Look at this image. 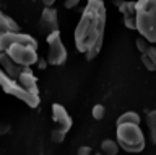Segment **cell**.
I'll list each match as a JSON object with an SVG mask.
<instances>
[{
	"mask_svg": "<svg viewBox=\"0 0 156 155\" xmlns=\"http://www.w3.org/2000/svg\"><path fill=\"white\" fill-rule=\"evenodd\" d=\"M16 82L23 87L24 90L31 91V93H34V95H39V91H37L39 90L37 88V77H34V74L29 69H23L21 74L18 75Z\"/></svg>",
	"mask_w": 156,
	"mask_h": 155,
	"instance_id": "11",
	"label": "cell"
},
{
	"mask_svg": "<svg viewBox=\"0 0 156 155\" xmlns=\"http://www.w3.org/2000/svg\"><path fill=\"white\" fill-rule=\"evenodd\" d=\"M39 31L44 33L46 36L49 33L58 31V17L54 7H46L42 10L41 18H39Z\"/></svg>",
	"mask_w": 156,
	"mask_h": 155,
	"instance_id": "8",
	"label": "cell"
},
{
	"mask_svg": "<svg viewBox=\"0 0 156 155\" xmlns=\"http://www.w3.org/2000/svg\"><path fill=\"white\" fill-rule=\"evenodd\" d=\"M76 155H93V149L90 145H81V147H78Z\"/></svg>",
	"mask_w": 156,
	"mask_h": 155,
	"instance_id": "21",
	"label": "cell"
},
{
	"mask_svg": "<svg viewBox=\"0 0 156 155\" xmlns=\"http://www.w3.org/2000/svg\"><path fill=\"white\" fill-rule=\"evenodd\" d=\"M91 114H93V118H94V119H102V118H104V114H106L104 105H99V103L94 105V106H93Z\"/></svg>",
	"mask_w": 156,
	"mask_h": 155,
	"instance_id": "17",
	"label": "cell"
},
{
	"mask_svg": "<svg viewBox=\"0 0 156 155\" xmlns=\"http://www.w3.org/2000/svg\"><path fill=\"white\" fill-rule=\"evenodd\" d=\"M145 54L148 56L150 59H151V62H153V64L156 65V46H153V44H151V46L148 47V51L145 52Z\"/></svg>",
	"mask_w": 156,
	"mask_h": 155,
	"instance_id": "20",
	"label": "cell"
},
{
	"mask_svg": "<svg viewBox=\"0 0 156 155\" xmlns=\"http://www.w3.org/2000/svg\"><path fill=\"white\" fill-rule=\"evenodd\" d=\"M141 64H143V67H145L148 72H154V70H156V65L151 62V59H150L146 54H141Z\"/></svg>",
	"mask_w": 156,
	"mask_h": 155,
	"instance_id": "19",
	"label": "cell"
},
{
	"mask_svg": "<svg viewBox=\"0 0 156 155\" xmlns=\"http://www.w3.org/2000/svg\"><path fill=\"white\" fill-rule=\"evenodd\" d=\"M107 12L102 0H86L78 25L73 33V41L78 52L86 56L88 61L99 54L104 41Z\"/></svg>",
	"mask_w": 156,
	"mask_h": 155,
	"instance_id": "1",
	"label": "cell"
},
{
	"mask_svg": "<svg viewBox=\"0 0 156 155\" xmlns=\"http://www.w3.org/2000/svg\"><path fill=\"white\" fill-rule=\"evenodd\" d=\"M101 152L102 155H117L119 152V144L112 139H106L101 142Z\"/></svg>",
	"mask_w": 156,
	"mask_h": 155,
	"instance_id": "14",
	"label": "cell"
},
{
	"mask_svg": "<svg viewBox=\"0 0 156 155\" xmlns=\"http://www.w3.org/2000/svg\"><path fill=\"white\" fill-rule=\"evenodd\" d=\"M146 126L150 129V134H151V140L156 144V109L150 111L146 114Z\"/></svg>",
	"mask_w": 156,
	"mask_h": 155,
	"instance_id": "15",
	"label": "cell"
},
{
	"mask_svg": "<svg viewBox=\"0 0 156 155\" xmlns=\"http://www.w3.org/2000/svg\"><path fill=\"white\" fill-rule=\"evenodd\" d=\"M81 0H63V5H65V8H68V10H72V8H75L80 5Z\"/></svg>",
	"mask_w": 156,
	"mask_h": 155,
	"instance_id": "22",
	"label": "cell"
},
{
	"mask_svg": "<svg viewBox=\"0 0 156 155\" xmlns=\"http://www.w3.org/2000/svg\"><path fill=\"white\" fill-rule=\"evenodd\" d=\"M12 31H20V26L16 25V21L13 18H10L3 12H0V36L5 35V33H12Z\"/></svg>",
	"mask_w": 156,
	"mask_h": 155,
	"instance_id": "12",
	"label": "cell"
},
{
	"mask_svg": "<svg viewBox=\"0 0 156 155\" xmlns=\"http://www.w3.org/2000/svg\"><path fill=\"white\" fill-rule=\"evenodd\" d=\"M65 135H67V132H65V131H62V129H58V127L52 129V132H51L52 142H55V144H60V142H63V139H65Z\"/></svg>",
	"mask_w": 156,
	"mask_h": 155,
	"instance_id": "16",
	"label": "cell"
},
{
	"mask_svg": "<svg viewBox=\"0 0 156 155\" xmlns=\"http://www.w3.org/2000/svg\"><path fill=\"white\" fill-rule=\"evenodd\" d=\"M93 155H102V153H93Z\"/></svg>",
	"mask_w": 156,
	"mask_h": 155,
	"instance_id": "26",
	"label": "cell"
},
{
	"mask_svg": "<svg viewBox=\"0 0 156 155\" xmlns=\"http://www.w3.org/2000/svg\"><path fill=\"white\" fill-rule=\"evenodd\" d=\"M114 5L124 17V23L129 30H135V2L129 0H114Z\"/></svg>",
	"mask_w": 156,
	"mask_h": 155,
	"instance_id": "10",
	"label": "cell"
},
{
	"mask_svg": "<svg viewBox=\"0 0 156 155\" xmlns=\"http://www.w3.org/2000/svg\"><path fill=\"white\" fill-rule=\"evenodd\" d=\"M135 30L150 44H156V0L135 2Z\"/></svg>",
	"mask_w": 156,
	"mask_h": 155,
	"instance_id": "2",
	"label": "cell"
},
{
	"mask_svg": "<svg viewBox=\"0 0 156 155\" xmlns=\"http://www.w3.org/2000/svg\"><path fill=\"white\" fill-rule=\"evenodd\" d=\"M141 123V116L136 111H125L119 116L115 124H140Z\"/></svg>",
	"mask_w": 156,
	"mask_h": 155,
	"instance_id": "13",
	"label": "cell"
},
{
	"mask_svg": "<svg viewBox=\"0 0 156 155\" xmlns=\"http://www.w3.org/2000/svg\"><path fill=\"white\" fill-rule=\"evenodd\" d=\"M12 44H26V46H31V47H36L37 49V41L31 35H24L21 31L5 33V35L0 36V49L2 51H5Z\"/></svg>",
	"mask_w": 156,
	"mask_h": 155,
	"instance_id": "7",
	"label": "cell"
},
{
	"mask_svg": "<svg viewBox=\"0 0 156 155\" xmlns=\"http://www.w3.org/2000/svg\"><path fill=\"white\" fill-rule=\"evenodd\" d=\"M135 46H136V49H138V51L141 52V54H145V52L148 51V47H150L151 44H150V42L145 39V38H141V36H140V38H136Z\"/></svg>",
	"mask_w": 156,
	"mask_h": 155,
	"instance_id": "18",
	"label": "cell"
},
{
	"mask_svg": "<svg viewBox=\"0 0 156 155\" xmlns=\"http://www.w3.org/2000/svg\"><path fill=\"white\" fill-rule=\"evenodd\" d=\"M0 88H2L5 93L12 95V96H15L16 100L23 101V103H26L29 108H37L39 103H41L39 95H34V93H31V91L24 90L16 80L12 79V77H8L2 69H0Z\"/></svg>",
	"mask_w": 156,
	"mask_h": 155,
	"instance_id": "4",
	"label": "cell"
},
{
	"mask_svg": "<svg viewBox=\"0 0 156 155\" xmlns=\"http://www.w3.org/2000/svg\"><path fill=\"white\" fill-rule=\"evenodd\" d=\"M55 2H57V0H42V3H44L46 7H52Z\"/></svg>",
	"mask_w": 156,
	"mask_h": 155,
	"instance_id": "25",
	"label": "cell"
},
{
	"mask_svg": "<svg viewBox=\"0 0 156 155\" xmlns=\"http://www.w3.org/2000/svg\"><path fill=\"white\" fill-rule=\"evenodd\" d=\"M115 135L119 144L125 152L138 153L145 149V134L141 131L140 124H117Z\"/></svg>",
	"mask_w": 156,
	"mask_h": 155,
	"instance_id": "3",
	"label": "cell"
},
{
	"mask_svg": "<svg viewBox=\"0 0 156 155\" xmlns=\"http://www.w3.org/2000/svg\"><path fill=\"white\" fill-rule=\"evenodd\" d=\"M5 54H7L10 59H12L16 65L23 67V69H29L31 65H34L39 59L37 49L26 44H12L5 49Z\"/></svg>",
	"mask_w": 156,
	"mask_h": 155,
	"instance_id": "5",
	"label": "cell"
},
{
	"mask_svg": "<svg viewBox=\"0 0 156 155\" xmlns=\"http://www.w3.org/2000/svg\"><path fill=\"white\" fill-rule=\"evenodd\" d=\"M52 119L54 123L57 124L58 129L65 131V132H68L73 124L72 121V116L68 114V111L65 109V106H62L60 103H54L52 105Z\"/></svg>",
	"mask_w": 156,
	"mask_h": 155,
	"instance_id": "9",
	"label": "cell"
},
{
	"mask_svg": "<svg viewBox=\"0 0 156 155\" xmlns=\"http://www.w3.org/2000/svg\"><path fill=\"white\" fill-rule=\"evenodd\" d=\"M8 132H10V124L0 121V135H5V134H8Z\"/></svg>",
	"mask_w": 156,
	"mask_h": 155,
	"instance_id": "23",
	"label": "cell"
},
{
	"mask_svg": "<svg viewBox=\"0 0 156 155\" xmlns=\"http://www.w3.org/2000/svg\"><path fill=\"white\" fill-rule=\"evenodd\" d=\"M46 42H47V64L49 65H62L67 62V47L63 46L62 38H60V31H54L49 33L46 36Z\"/></svg>",
	"mask_w": 156,
	"mask_h": 155,
	"instance_id": "6",
	"label": "cell"
},
{
	"mask_svg": "<svg viewBox=\"0 0 156 155\" xmlns=\"http://www.w3.org/2000/svg\"><path fill=\"white\" fill-rule=\"evenodd\" d=\"M36 64H37L39 67H41V69H46V64H47V61H44V59H41V57H39Z\"/></svg>",
	"mask_w": 156,
	"mask_h": 155,
	"instance_id": "24",
	"label": "cell"
}]
</instances>
